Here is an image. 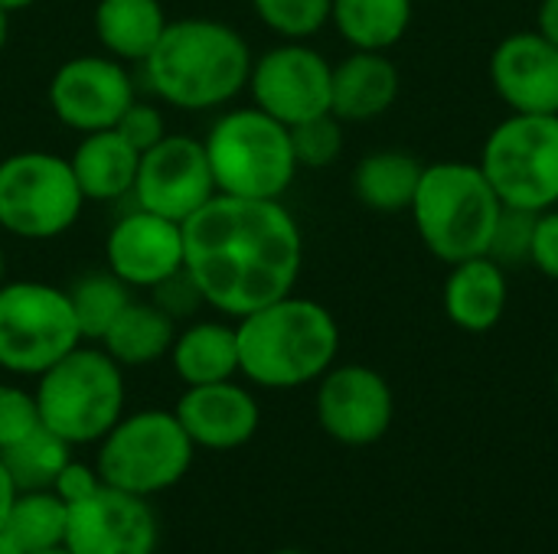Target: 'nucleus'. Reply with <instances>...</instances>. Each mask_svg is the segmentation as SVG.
<instances>
[{"label":"nucleus","instance_id":"obj_9","mask_svg":"<svg viewBox=\"0 0 558 554\" xmlns=\"http://www.w3.org/2000/svg\"><path fill=\"white\" fill-rule=\"evenodd\" d=\"M85 196L69 157L20 150L0 160V229L26 242L65 235L82 216Z\"/></svg>","mask_w":558,"mask_h":554},{"label":"nucleus","instance_id":"obj_46","mask_svg":"<svg viewBox=\"0 0 558 554\" xmlns=\"http://www.w3.org/2000/svg\"><path fill=\"white\" fill-rule=\"evenodd\" d=\"M556 398H558V372H556Z\"/></svg>","mask_w":558,"mask_h":554},{"label":"nucleus","instance_id":"obj_27","mask_svg":"<svg viewBox=\"0 0 558 554\" xmlns=\"http://www.w3.org/2000/svg\"><path fill=\"white\" fill-rule=\"evenodd\" d=\"M69 304L82 333V343H101L121 310L134 300L131 287L114 271H85L69 287Z\"/></svg>","mask_w":558,"mask_h":554},{"label":"nucleus","instance_id":"obj_36","mask_svg":"<svg viewBox=\"0 0 558 554\" xmlns=\"http://www.w3.org/2000/svg\"><path fill=\"white\" fill-rule=\"evenodd\" d=\"M101 487H105V480H101L98 467H88V464H82V460H69V464L59 470V477H56V483H52V493H56L65 506H78V503L92 500Z\"/></svg>","mask_w":558,"mask_h":554},{"label":"nucleus","instance_id":"obj_12","mask_svg":"<svg viewBox=\"0 0 558 554\" xmlns=\"http://www.w3.org/2000/svg\"><path fill=\"white\" fill-rule=\"evenodd\" d=\"M314 411L330 441L343 447H369L389 434L396 398L389 382L376 369L360 362H333L317 379Z\"/></svg>","mask_w":558,"mask_h":554},{"label":"nucleus","instance_id":"obj_13","mask_svg":"<svg viewBox=\"0 0 558 554\" xmlns=\"http://www.w3.org/2000/svg\"><path fill=\"white\" fill-rule=\"evenodd\" d=\"M49 108L69 131H108L134 101V78L128 62L114 56H72L49 78Z\"/></svg>","mask_w":558,"mask_h":554},{"label":"nucleus","instance_id":"obj_2","mask_svg":"<svg viewBox=\"0 0 558 554\" xmlns=\"http://www.w3.org/2000/svg\"><path fill=\"white\" fill-rule=\"evenodd\" d=\"M252 49L245 36L209 16L170 20L150 56L141 62L147 88L183 111H209L248 88Z\"/></svg>","mask_w":558,"mask_h":554},{"label":"nucleus","instance_id":"obj_37","mask_svg":"<svg viewBox=\"0 0 558 554\" xmlns=\"http://www.w3.org/2000/svg\"><path fill=\"white\" fill-rule=\"evenodd\" d=\"M530 264L539 274H546L549 281H558V206L536 216V235H533Z\"/></svg>","mask_w":558,"mask_h":554},{"label":"nucleus","instance_id":"obj_45","mask_svg":"<svg viewBox=\"0 0 558 554\" xmlns=\"http://www.w3.org/2000/svg\"><path fill=\"white\" fill-rule=\"evenodd\" d=\"M0 284H3V248H0Z\"/></svg>","mask_w":558,"mask_h":554},{"label":"nucleus","instance_id":"obj_8","mask_svg":"<svg viewBox=\"0 0 558 554\" xmlns=\"http://www.w3.org/2000/svg\"><path fill=\"white\" fill-rule=\"evenodd\" d=\"M481 170L504 206H558V114H507L481 147Z\"/></svg>","mask_w":558,"mask_h":554},{"label":"nucleus","instance_id":"obj_44","mask_svg":"<svg viewBox=\"0 0 558 554\" xmlns=\"http://www.w3.org/2000/svg\"><path fill=\"white\" fill-rule=\"evenodd\" d=\"M36 554H69L65 549H49V552H36Z\"/></svg>","mask_w":558,"mask_h":554},{"label":"nucleus","instance_id":"obj_23","mask_svg":"<svg viewBox=\"0 0 558 554\" xmlns=\"http://www.w3.org/2000/svg\"><path fill=\"white\" fill-rule=\"evenodd\" d=\"M160 0H98L92 13L101 49L121 62L141 65L167 29Z\"/></svg>","mask_w":558,"mask_h":554},{"label":"nucleus","instance_id":"obj_7","mask_svg":"<svg viewBox=\"0 0 558 554\" xmlns=\"http://www.w3.org/2000/svg\"><path fill=\"white\" fill-rule=\"evenodd\" d=\"M193 441L173 411L144 408L121 415V421L98 441L95 467L105 487L150 500L173 490L193 467Z\"/></svg>","mask_w":558,"mask_h":554},{"label":"nucleus","instance_id":"obj_10","mask_svg":"<svg viewBox=\"0 0 558 554\" xmlns=\"http://www.w3.org/2000/svg\"><path fill=\"white\" fill-rule=\"evenodd\" d=\"M82 343L65 287L46 281L0 284V369L36 379Z\"/></svg>","mask_w":558,"mask_h":554},{"label":"nucleus","instance_id":"obj_22","mask_svg":"<svg viewBox=\"0 0 558 554\" xmlns=\"http://www.w3.org/2000/svg\"><path fill=\"white\" fill-rule=\"evenodd\" d=\"M167 359L173 366V376L186 389L235 379L239 376L235 327L222 320H193L183 330H177Z\"/></svg>","mask_w":558,"mask_h":554},{"label":"nucleus","instance_id":"obj_4","mask_svg":"<svg viewBox=\"0 0 558 554\" xmlns=\"http://www.w3.org/2000/svg\"><path fill=\"white\" fill-rule=\"evenodd\" d=\"M409 212L422 245L438 261L458 264L487 255L504 202L481 163L438 160L422 170Z\"/></svg>","mask_w":558,"mask_h":554},{"label":"nucleus","instance_id":"obj_30","mask_svg":"<svg viewBox=\"0 0 558 554\" xmlns=\"http://www.w3.org/2000/svg\"><path fill=\"white\" fill-rule=\"evenodd\" d=\"M333 0H252L255 16L281 39H311L330 23Z\"/></svg>","mask_w":558,"mask_h":554},{"label":"nucleus","instance_id":"obj_35","mask_svg":"<svg viewBox=\"0 0 558 554\" xmlns=\"http://www.w3.org/2000/svg\"><path fill=\"white\" fill-rule=\"evenodd\" d=\"M150 300L163 310V313H170L173 320H186V317H193L199 307H206L203 304V294H199V287L193 284V278L186 274V268H180L177 274H170L167 281H160L157 287H150Z\"/></svg>","mask_w":558,"mask_h":554},{"label":"nucleus","instance_id":"obj_43","mask_svg":"<svg viewBox=\"0 0 558 554\" xmlns=\"http://www.w3.org/2000/svg\"><path fill=\"white\" fill-rule=\"evenodd\" d=\"M275 554H307V552H301V549H278Z\"/></svg>","mask_w":558,"mask_h":554},{"label":"nucleus","instance_id":"obj_21","mask_svg":"<svg viewBox=\"0 0 558 554\" xmlns=\"http://www.w3.org/2000/svg\"><path fill=\"white\" fill-rule=\"evenodd\" d=\"M141 150H134L114 127L82 134L69 167L78 180L85 202H114L134 193Z\"/></svg>","mask_w":558,"mask_h":554},{"label":"nucleus","instance_id":"obj_31","mask_svg":"<svg viewBox=\"0 0 558 554\" xmlns=\"http://www.w3.org/2000/svg\"><path fill=\"white\" fill-rule=\"evenodd\" d=\"M291 131V147H294V160L304 170H324L333 167L343 153V121L327 111L317 118H307Z\"/></svg>","mask_w":558,"mask_h":554},{"label":"nucleus","instance_id":"obj_32","mask_svg":"<svg viewBox=\"0 0 558 554\" xmlns=\"http://www.w3.org/2000/svg\"><path fill=\"white\" fill-rule=\"evenodd\" d=\"M536 216L539 212H526V209H513L504 206L490 245H487V258H494L500 268L517 271L526 268L533 258V235H536Z\"/></svg>","mask_w":558,"mask_h":554},{"label":"nucleus","instance_id":"obj_6","mask_svg":"<svg viewBox=\"0 0 558 554\" xmlns=\"http://www.w3.org/2000/svg\"><path fill=\"white\" fill-rule=\"evenodd\" d=\"M216 193L242 199H281L294 176L298 160L288 124L262 108H232L216 118L203 137Z\"/></svg>","mask_w":558,"mask_h":554},{"label":"nucleus","instance_id":"obj_38","mask_svg":"<svg viewBox=\"0 0 558 554\" xmlns=\"http://www.w3.org/2000/svg\"><path fill=\"white\" fill-rule=\"evenodd\" d=\"M536 29L558 46V0H543L536 10Z\"/></svg>","mask_w":558,"mask_h":554},{"label":"nucleus","instance_id":"obj_14","mask_svg":"<svg viewBox=\"0 0 558 554\" xmlns=\"http://www.w3.org/2000/svg\"><path fill=\"white\" fill-rule=\"evenodd\" d=\"M134 202L147 212L186 222L216 196V180L203 140L186 134H167L141 153Z\"/></svg>","mask_w":558,"mask_h":554},{"label":"nucleus","instance_id":"obj_26","mask_svg":"<svg viewBox=\"0 0 558 554\" xmlns=\"http://www.w3.org/2000/svg\"><path fill=\"white\" fill-rule=\"evenodd\" d=\"M412 0H333L330 23L350 49L389 52L412 26Z\"/></svg>","mask_w":558,"mask_h":554},{"label":"nucleus","instance_id":"obj_40","mask_svg":"<svg viewBox=\"0 0 558 554\" xmlns=\"http://www.w3.org/2000/svg\"><path fill=\"white\" fill-rule=\"evenodd\" d=\"M0 554H26V552H23V545H20L7 529H0Z\"/></svg>","mask_w":558,"mask_h":554},{"label":"nucleus","instance_id":"obj_24","mask_svg":"<svg viewBox=\"0 0 558 554\" xmlns=\"http://www.w3.org/2000/svg\"><path fill=\"white\" fill-rule=\"evenodd\" d=\"M177 330V320L163 313L154 300H131L111 323V330L101 336V349L121 369H144L157 359H167Z\"/></svg>","mask_w":558,"mask_h":554},{"label":"nucleus","instance_id":"obj_1","mask_svg":"<svg viewBox=\"0 0 558 554\" xmlns=\"http://www.w3.org/2000/svg\"><path fill=\"white\" fill-rule=\"evenodd\" d=\"M304 235L281 199L216 193L183 222V268L203 304L222 317H245L294 291Z\"/></svg>","mask_w":558,"mask_h":554},{"label":"nucleus","instance_id":"obj_34","mask_svg":"<svg viewBox=\"0 0 558 554\" xmlns=\"http://www.w3.org/2000/svg\"><path fill=\"white\" fill-rule=\"evenodd\" d=\"M114 131L134 147V150H150L157 140H163L167 137V121H163V111L157 108V104H150V101H131L128 104V111L118 118V124H114Z\"/></svg>","mask_w":558,"mask_h":554},{"label":"nucleus","instance_id":"obj_17","mask_svg":"<svg viewBox=\"0 0 558 554\" xmlns=\"http://www.w3.org/2000/svg\"><path fill=\"white\" fill-rule=\"evenodd\" d=\"M490 85L513 114H558V46L539 29H517L490 52Z\"/></svg>","mask_w":558,"mask_h":554},{"label":"nucleus","instance_id":"obj_15","mask_svg":"<svg viewBox=\"0 0 558 554\" xmlns=\"http://www.w3.org/2000/svg\"><path fill=\"white\" fill-rule=\"evenodd\" d=\"M160 526L150 500L101 487L92 500L69 506L62 549L69 554H157Z\"/></svg>","mask_w":558,"mask_h":554},{"label":"nucleus","instance_id":"obj_11","mask_svg":"<svg viewBox=\"0 0 558 554\" xmlns=\"http://www.w3.org/2000/svg\"><path fill=\"white\" fill-rule=\"evenodd\" d=\"M330 82L333 65L320 49L307 46V39H284L271 46L248 72L255 108L288 127L330 111Z\"/></svg>","mask_w":558,"mask_h":554},{"label":"nucleus","instance_id":"obj_5","mask_svg":"<svg viewBox=\"0 0 558 554\" xmlns=\"http://www.w3.org/2000/svg\"><path fill=\"white\" fill-rule=\"evenodd\" d=\"M39 424L72 447L98 444L124 415V369L101 349L78 343L56 366L36 376Z\"/></svg>","mask_w":558,"mask_h":554},{"label":"nucleus","instance_id":"obj_20","mask_svg":"<svg viewBox=\"0 0 558 554\" xmlns=\"http://www.w3.org/2000/svg\"><path fill=\"white\" fill-rule=\"evenodd\" d=\"M399 69L386 52L353 49L333 65L330 111L343 124H363L383 118L399 98Z\"/></svg>","mask_w":558,"mask_h":554},{"label":"nucleus","instance_id":"obj_42","mask_svg":"<svg viewBox=\"0 0 558 554\" xmlns=\"http://www.w3.org/2000/svg\"><path fill=\"white\" fill-rule=\"evenodd\" d=\"M7 36H10V13L0 10V52H3V46H7Z\"/></svg>","mask_w":558,"mask_h":554},{"label":"nucleus","instance_id":"obj_41","mask_svg":"<svg viewBox=\"0 0 558 554\" xmlns=\"http://www.w3.org/2000/svg\"><path fill=\"white\" fill-rule=\"evenodd\" d=\"M33 3H39V0H0V10L16 13V10H26V7H33Z\"/></svg>","mask_w":558,"mask_h":554},{"label":"nucleus","instance_id":"obj_19","mask_svg":"<svg viewBox=\"0 0 558 554\" xmlns=\"http://www.w3.org/2000/svg\"><path fill=\"white\" fill-rule=\"evenodd\" d=\"M445 317L464 333H490L510 307V271L477 255L451 264L441 291Z\"/></svg>","mask_w":558,"mask_h":554},{"label":"nucleus","instance_id":"obj_25","mask_svg":"<svg viewBox=\"0 0 558 554\" xmlns=\"http://www.w3.org/2000/svg\"><path fill=\"white\" fill-rule=\"evenodd\" d=\"M422 170L425 167L405 150H373L353 170V196L383 216L409 212Z\"/></svg>","mask_w":558,"mask_h":554},{"label":"nucleus","instance_id":"obj_16","mask_svg":"<svg viewBox=\"0 0 558 554\" xmlns=\"http://www.w3.org/2000/svg\"><path fill=\"white\" fill-rule=\"evenodd\" d=\"M105 261L131 291H150L183 268V222L137 206L111 225Z\"/></svg>","mask_w":558,"mask_h":554},{"label":"nucleus","instance_id":"obj_18","mask_svg":"<svg viewBox=\"0 0 558 554\" xmlns=\"http://www.w3.org/2000/svg\"><path fill=\"white\" fill-rule=\"evenodd\" d=\"M173 415L190 434L196 451H216V454L245 447L262 424L258 398L235 379L190 385L180 395Z\"/></svg>","mask_w":558,"mask_h":554},{"label":"nucleus","instance_id":"obj_39","mask_svg":"<svg viewBox=\"0 0 558 554\" xmlns=\"http://www.w3.org/2000/svg\"><path fill=\"white\" fill-rule=\"evenodd\" d=\"M13 500H16V487H13V480H10V473H7V467L0 460V529L7 526V516H10Z\"/></svg>","mask_w":558,"mask_h":554},{"label":"nucleus","instance_id":"obj_29","mask_svg":"<svg viewBox=\"0 0 558 554\" xmlns=\"http://www.w3.org/2000/svg\"><path fill=\"white\" fill-rule=\"evenodd\" d=\"M0 460L7 467L16 493H23V490H52L59 470L72 460V444H65L59 434H52L49 428L39 424L20 444L3 451Z\"/></svg>","mask_w":558,"mask_h":554},{"label":"nucleus","instance_id":"obj_33","mask_svg":"<svg viewBox=\"0 0 558 554\" xmlns=\"http://www.w3.org/2000/svg\"><path fill=\"white\" fill-rule=\"evenodd\" d=\"M36 428H39V408L33 392L0 382V454L20 444Z\"/></svg>","mask_w":558,"mask_h":554},{"label":"nucleus","instance_id":"obj_28","mask_svg":"<svg viewBox=\"0 0 558 554\" xmlns=\"http://www.w3.org/2000/svg\"><path fill=\"white\" fill-rule=\"evenodd\" d=\"M65 526H69V506L52 490H23L16 493L3 529L23 545V552L36 554L62 549Z\"/></svg>","mask_w":558,"mask_h":554},{"label":"nucleus","instance_id":"obj_3","mask_svg":"<svg viewBox=\"0 0 558 554\" xmlns=\"http://www.w3.org/2000/svg\"><path fill=\"white\" fill-rule=\"evenodd\" d=\"M239 376L258 389H301L317 382L340 353L337 317L294 291L239 317Z\"/></svg>","mask_w":558,"mask_h":554}]
</instances>
